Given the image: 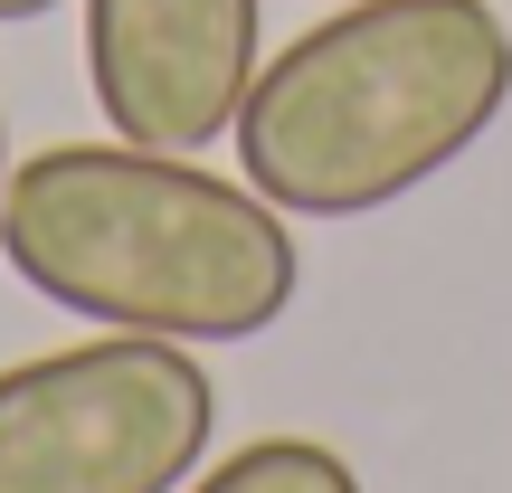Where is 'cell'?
Masks as SVG:
<instances>
[{
    "instance_id": "52a82bcc",
    "label": "cell",
    "mask_w": 512,
    "mask_h": 493,
    "mask_svg": "<svg viewBox=\"0 0 512 493\" xmlns=\"http://www.w3.org/2000/svg\"><path fill=\"white\" fill-rule=\"evenodd\" d=\"M0 190H10V133H0Z\"/></svg>"
},
{
    "instance_id": "3957f363",
    "label": "cell",
    "mask_w": 512,
    "mask_h": 493,
    "mask_svg": "<svg viewBox=\"0 0 512 493\" xmlns=\"http://www.w3.org/2000/svg\"><path fill=\"white\" fill-rule=\"evenodd\" d=\"M219 437V380L162 332H95L0 370V493H181Z\"/></svg>"
},
{
    "instance_id": "277c9868",
    "label": "cell",
    "mask_w": 512,
    "mask_h": 493,
    "mask_svg": "<svg viewBox=\"0 0 512 493\" xmlns=\"http://www.w3.org/2000/svg\"><path fill=\"white\" fill-rule=\"evenodd\" d=\"M86 86L143 152H209L256 86V0H86Z\"/></svg>"
},
{
    "instance_id": "5b68a950",
    "label": "cell",
    "mask_w": 512,
    "mask_h": 493,
    "mask_svg": "<svg viewBox=\"0 0 512 493\" xmlns=\"http://www.w3.org/2000/svg\"><path fill=\"white\" fill-rule=\"evenodd\" d=\"M190 493H361V475L323 437H256L238 456H219L209 475H190Z\"/></svg>"
},
{
    "instance_id": "6da1fadb",
    "label": "cell",
    "mask_w": 512,
    "mask_h": 493,
    "mask_svg": "<svg viewBox=\"0 0 512 493\" xmlns=\"http://www.w3.org/2000/svg\"><path fill=\"white\" fill-rule=\"evenodd\" d=\"M0 256L38 304L162 342H256L304 285L294 228L256 181L124 133L29 152L0 190Z\"/></svg>"
},
{
    "instance_id": "7a4b0ae2",
    "label": "cell",
    "mask_w": 512,
    "mask_h": 493,
    "mask_svg": "<svg viewBox=\"0 0 512 493\" xmlns=\"http://www.w3.org/2000/svg\"><path fill=\"white\" fill-rule=\"evenodd\" d=\"M512 105L494 0H342L256 67L238 171L285 219H370L427 190Z\"/></svg>"
},
{
    "instance_id": "8992f818",
    "label": "cell",
    "mask_w": 512,
    "mask_h": 493,
    "mask_svg": "<svg viewBox=\"0 0 512 493\" xmlns=\"http://www.w3.org/2000/svg\"><path fill=\"white\" fill-rule=\"evenodd\" d=\"M57 0H0V19H48Z\"/></svg>"
}]
</instances>
